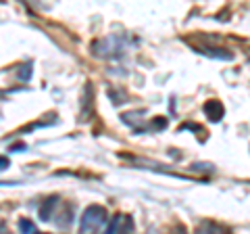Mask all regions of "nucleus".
<instances>
[{"mask_svg": "<svg viewBox=\"0 0 250 234\" xmlns=\"http://www.w3.org/2000/svg\"><path fill=\"white\" fill-rule=\"evenodd\" d=\"M106 209L100 205H92L83 211L82 224H80V234H98V230L106 224Z\"/></svg>", "mask_w": 250, "mask_h": 234, "instance_id": "nucleus-1", "label": "nucleus"}, {"mask_svg": "<svg viewBox=\"0 0 250 234\" xmlns=\"http://www.w3.org/2000/svg\"><path fill=\"white\" fill-rule=\"evenodd\" d=\"M131 232H134V224H131V217L127 215H117L106 228V234H131Z\"/></svg>", "mask_w": 250, "mask_h": 234, "instance_id": "nucleus-2", "label": "nucleus"}, {"mask_svg": "<svg viewBox=\"0 0 250 234\" xmlns=\"http://www.w3.org/2000/svg\"><path fill=\"white\" fill-rule=\"evenodd\" d=\"M57 203H59V197H50L44 201V205L40 207V217L44 222H50L52 220V211L57 209Z\"/></svg>", "mask_w": 250, "mask_h": 234, "instance_id": "nucleus-3", "label": "nucleus"}, {"mask_svg": "<svg viewBox=\"0 0 250 234\" xmlns=\"http://www.w3.org/2000/svg\"><path fill=\"white\" fill-rule=\"evenodd\" d=\"M205 111L208 115V119L219 121V119H221V115H223V107H221V103H217V100H210V103H207Z\"/></svg>", "mask_w": 250, "mask_h": 234, "instance_id": "nucleus-4", "label": "nucleus"}, {"mask_svg": "<svg viewBox=\"0 0 250 234\" xmlns=\"http://www.w3.org/2000/svg\"><path fill=\"white\" fill-rule=\"evenodd\" d=\"M196 234H229L225 228H221L219 224H213V222H205L198 228V232Z\"/></svg>", "mask_w": 250, "mask_h": 234, "instance_id": "nucleus-5", "label": "nucleus"}, {"mask_svg": "<svg viewBox=\"0 0 250 234\" xmlns=\"http://www.w3.org/2000/svg\"><path fill=\"white\" fill-rule=\"evenodd\" d=\"M21 230H23V234H36L34 224H31L29 220H21Z\"/></svg>", "mask_w": 250, "mask_h": 234, "instance_id": "nucleus-6", "label": "nucleus"}, {"mask_svg": "<svg viewBox=\"0 0 250 234\" xmlns=\"http://www.w3.org/2000/svg\"><path fill=\"white\" fill-rule=\"evenodd\" d=\"M6 167H9V159H6V157H0V171L6 169Z\"/></svg>", "mask_w": 250, "mask_h": 234, "instance_id": "nucleus-7", "label": "nucleus"}, {"mask_svg": "<svg viewBox=\"0 0 250 234\" xmlns=\"http://www.w3.org/2000/svg\"><path fill=\"white\" fill-rule=\"evenodd\" d=\"M0 234H13L9 228H6V226L4 224H0Z\"/></svg>", "mask_w": 250, "mask_h": 234, "instance_id": "nucleus-8", "label": "nucleus"}, {"mask_svg": "<svg viewBox=\"0 0 250 234\" xmlns=\"http://www.w3.org/2000/svg\"><path fill=\"white\" fill-rule=\"evenodd\" d=\"M171 234H186V230H184V228H177L175 232H171Z\"/></svg>", "mask_w": 250, "mask_h": 234, "instance_id": "nucleus-9", "label": "nucleus"}]
</instances>
